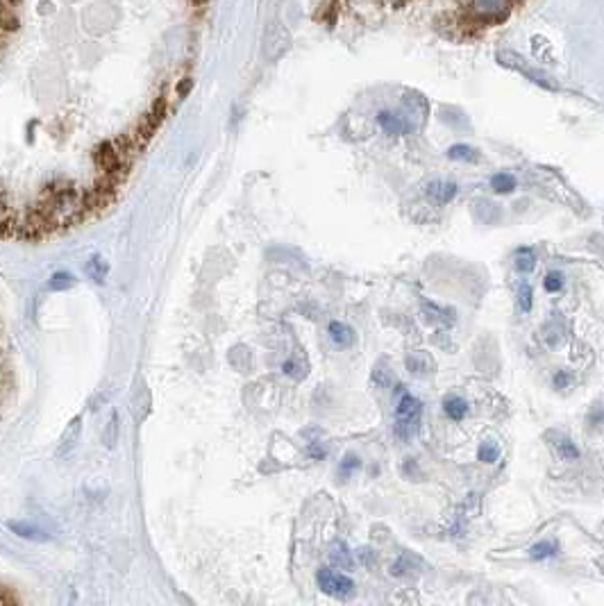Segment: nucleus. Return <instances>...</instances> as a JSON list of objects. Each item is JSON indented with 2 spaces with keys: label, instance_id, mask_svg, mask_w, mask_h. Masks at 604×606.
<instances>
[{
  "label": "nucleus",
  "instance_id": "1",
  "mask_svg": "<svg viewBox=\"0 0 604 606\" xmlns=\"http://www.w3.org/2000/svg\"><path fill=\"white\" fill-rule=\"evenodd\" d=\"M211 0H0V118L26 146L87 129L107 100L169 110L194 85Z\"/></svg>",
  "mask_w": 604,
  "mask_h": 606
},
{
  "label": "nucleus",
  "instance_id": "2",
  "mask_svg": "<svg viewBox=\"0 0 604 606\" xmlns=\"http://www.w3.org/2000/svg\"><path fill=\"white\" fill-rule=\"evenodd\" d=\"M516 3L518 0H466L464 7L489 30L512 16Z\"/></svg>",
  "mask_w": 604,
  "mask_h": 606
},
{
  "label": "nucleus",
  "instance_id": "3",
  "mask_svg": "<svg viewBox=\"0 0 604 606\" xmlns=\"http://www.w3.org/2000/svg\"><path fill=\"white\" fill-rule=\"evenodd\" d=\"M420 413H423V404L405 390V393L400 395L398 409H396V436L400 441H409V438L418 434Z\"/></svg>",
  "mask_w": 604,
  "mask_h": 606
},
{
  "label": "nucleus",
  "instance_id": "4",
  "mask_svg": "<svg viewBox=\"0 0 604 606\" xmlns=\"http://www.w3.org/2000/svg\"><path fill=\"white\" fill-rule=\"evenodd\" d=\"M316 579H318L321 590L337 600H350L354 595V581L348 575H341L332 568H321Z\"/></svg>",
  "mask_w": 604,
  "mask_h": 606
},
{
  "label": "nucleus",
  "instance_id": "5",
  "mask_svg": "<svg viewBox=\"0 0 604 606\" xmlns=\"http://www.w3.org/2000/svg\"><path fill=\"white\" fill-rule=\"evenodd\" d=\"M457 191L459 188H457L455 182H441V180L430 182L428 188H425V193H428V198L434 202V205H447V202H452Z\"/></svg>",
  "mask_w": 604,
  "mask_h": 606
},
{
  "label": "nucleus",
  "instance_id": "6",
  "mask_svg": "<svg viewBox=\"0 0 604 606\" xmlns=\"http://www.w3.org/2000/svg\"><path fill=\"white\" fill-rule=\"evenodd\" d=\"M377 123H380V127L386 134H405L413 129V123H409L407 118H402L400 114L393 112H380L377 114Z\"/></svg>",
  "mask_w": 604,
  "mask_h": 606
},
{
  "label": "nucleus",
  "instance_id": "7",
  "mask_svg": "<svg viewBox=\"0 0 604 606\" xmlns=\"http://www.w3.org/2000/svg\"><path fill=\"white\" fill-rule=\"evenodd\" d=\"M500 62L504 64V66H512V68H518V70H525V75L527 78H531L534 82H539V85H543V87H552V82H548L546 78H541V73H536L534 68H527V64L523 62V59L520 57H516L514 53H502L500 55Z\"/></svg>",
  "mask_w": 604,
  "mask_h": 606
},
{
  "label": "nucleus",
  "instance_id": "8",
  "mask_svg": "<svg viewBox=\"0 0 604 606\" xmlns=\"http://www.w3.org/2000/svg\"><path fill=\"white\" fill-rule=\"evenodd\" d=\"M443 413L447 415L450 420H455V422L464 420L466 413H468V402L464 398H459V395H447L445 402H443Z\"/></svg>",
  "mask_w": 604,
  "mask_h": 606
},
{
  "label": "nucleus",
  "instance_id": "9",
  "mask_svg": "<svg viewBox=\"0 0 604 606\" xmlns=\"http://www.w3.org/2000/svg\"><path fill=\"white\" fill-rule=\"evenodd\" d=\"M329 336H332V341H334L339 348H350L352 343H354V331H352V327L339 323V320L329 323Z\"/></svg>",
  "mask_w": 604,
  "mask_h": 606
},
{
  "label": "nucleus",
  "instance_id": "10",
  "mask_svg": "<svg viewBox=\"0 0 604 606\" xmlns=\"http://www.w3.org/2000/svg\"><path fill=\"white\" fill-rule=\"evenodd\" d=\"M534 268H536V253L527 245L518 248L516 250V270L523 272V275H529V272H534Z\"/></svg>",
  "mask_w": 604,
  "mask_h": 606
},
{
  "label": "nucleus",
  "instance_id": "11",
  "mask_svg": "<svg viewBox=\"0 0 604 606\" xmlns=\"http://www.w3.org/2000/svg\"><path fill=\"white\" fill-rule=\"evenodd\" d=\"M516 186H518L516 177L509 173H495L491 177V188L495 193H512Z\"/></svg>",
  "mask_w": 604,
  "mask_h": 606
},
{
  "label": "nucleus",
  "instance_id": "12",
  "mask_svg": "<svg viewBox=\"0 0 604 606\" xmlns=\"http://www.w3.org/2000/svg\"><path fill=\"white\" fill-rule=\"evenodd\" d=\"M80 422H82V420H80V418H75L73 422H70L68 430L64 432V436H62V445H59V450H57V455H59V457H64V455L68 452V450L75 445L78 436H80V430H82V425H80Z\"/></svg>",
  "mask_w": 604,
  "mask_h": 606
},
{
  "label": "nucleus",
  "instance_id": "13",
  "mask_svg": "<svg viewBox=\"0 0 604 606\" xmlns=\"http://www.w3.org/2000/svg\"><path fill=\"white\" fill-rule=\"evenodd\" d=\"M556 552H559V545H556V543L541 541V543H536L534 548L529 550V556L534 558V561H546V558L556 556Z\"/></svg>",
  "mask_w": 604,
  "mask_h": 606
},
{
  "label": "nucleus",
  "instance_id": "14",
  "mask_svg": "<svg viewBox=\"0 0 604 606\" xmlns=\"http://www.w3.org/2000/svg\"><path fill=\"white\" fill-rule=\"evenodd\" d=\"M447 157H450V159H457V161H477L480 154H477L475 148H470V146H466V144H457V146H452V148L447 150Z\"/></svg>",
  "mask_w": 604,
  "mask_h": 606
},
{
  "label": "nucleus",
  "instance_id": "15",
  "mask_svg": "<svg viewBox=\"0 0 604 606\" xmlns=\"http://www.w3.org/2000/svg\"><path fill=\"white\" fill-rule=\"evenodd\" d=\"M566 284V277L561 270H552L546 275V280H543V289H546L548 293H559L563 289Z\"/></svg>",
  "mask_w": 604,
  "mask_h": 606
},
{
  "label": "nucleus",
  "instance_id": "16",
  "mask_svg": "<svg viewBox=\"0 0 604 606\" xmlns=\"http://www.w3.org/2000/svg\"><path fill=\"white\" fill-rule=\"evenodd\" d=\"M531 304H534V291H531L529 284H520V289H518V307H520V312H523V314L531 312Z\"/></svg>",
  "mask_w": 604,
  "mask_h": 606
},
{
  "label": "nucleus",
  "instance_id": "17",
  "mask_svg": "<svg viewBox=\"0 0 604 606\" xmlns=\"http://www.w3.org/2000/svg\"><path fill=\"white\" fill-rule=\"evenodd\" d=\"M329 558H332V563H334V565L352 568V556H350V552L346 550V545H341V543L334 548V552L329 554Z\"/></svg>",
  "mask_w": 604,
  "mask_h": 606
},
{
  "label": "nucleus",
  "instance_id": "18",
  "mask_svg": "<svg viewBox=\"0 0 604 606\" xmlns=\"http://www.w3.org/2000/svg\"><path fill=\"white\" fill-rule=\"evenodd\" d=\"M497 457H500V450H497L493 443H482L480 450H477V459L484 461V463H495Z\"/></svg>",
  "mask_w": 604,
  "mask_h": 606
},
{
  "label": "nucleus",
  "instance_id": "19",
  "mask_svg": "<svg viewBox=\"0 0 604 606\" xmlns=\"http://www.w3.org/2000/svg\"><path fill=\"white\" fill-rule=\"evenodd\" d=\"M107 270H110L107 264H105L100 257H96L93 261H89V266H87V272H89L93 280H98V282H102V277L107 275Z\"/></svg>",
  "mask_w": 604,
  "mask_h": 606
},
{
  "label": "nucleus",
  "instance_id": "20",
  "mask_svg": "<svg viewBox=\"0 0 604 606\" xmlns=\"http://www.w3.org/2000/svg\"><path fill=\"white\" fill-rule=\"evenodd\" d=\"M556 450H559V455H561L563 459H568V461L579 459V450L575 447L573 441H568V438H561V441L556 443Z\"/></svg>",
  "mask_w": 604,
  "mask_h": 606
},
{
  "label": "nucleus",
  "instance_id": "21",
  "mask_svg": "<svg viewBox=\"0 0 604 606\" xmlns=\"http://www.w3.org/2000/svg\"><path fill=\"white\" fill-rule=\"evenodd\" d=\"M70 284H73V277L66 275V272H57V275L51 280V289L59 291V289H68Z\"/></svg>",
  "mask_w": 604,
  "mask_h": 606
},
{
  "label": "nucleus",
  "instance_id": "22",
  "mask_svg": "<svg viewBox=\"0 0 604 606\" xmlns=\"http://www.w3.org/2000/svg\"><path fill=\"white\" fill-rule=\"evenodd\" d=\"M359 466H361V461L354 457V455H348L346 459H343V466H341V468H343V472H348V470L352 472V470H357Z\"/></svg>",
  "mask_w": 604,
  "mask_h": 606
},
{
  "label": "nucleus",
  "instance_id": "23",
  "mask_svg": "<svg viewBox=\"0 0 604 606\" xmlns=\"http://www.w3.org/2000/svg\"><path fill=\"white\" fill-rule=\"evenodd\" d=\"M116 432H118V418L114 415V418H112V425H110V436H105V441H107V445H114V441H116Z\"/></svg>",
  "mask_w": 604,
  "mask_h": 606
}]
</instances>
